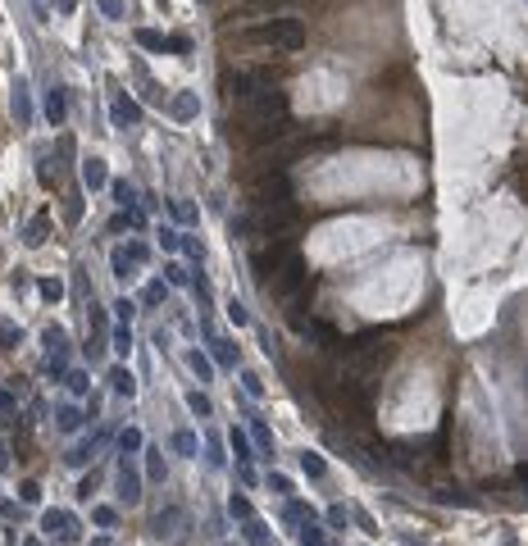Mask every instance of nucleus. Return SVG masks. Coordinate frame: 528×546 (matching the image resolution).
Returning <instances> with one entry per match:
<instances>
[{
  "label": "nucleus",
  "mask_w": 528,
  "mask_h": 546,
  "mask_svg": "<svg viewBox=\"0 0 528 546\" xmlns=\"http://www.w3.org/2000/svg\"><path fill=\"white\" fill-rule=\"evenodd\" d=\"M242 41L255 46V50H296L305 41V28L296 19H260L242 32Z\"/></svg>",
  "instance_id": "obj_1"
},
{
  "label": "nucleus",
  "mask_w": 528,
  "mask_h": 546,
  "mask_svg": "<svg viewBox=\"0 0 528 546\" xmlns=\"http://www.w3.org/2000/svg\"><path fill=\"white\" fill-rule=\"evenodd\" d=\"M137 487H142V482H137V473L123 464V469H119V496H123V505H137V501H142V491H137Z\"/></svg>",
  "instance_id": "obj_8"
},
{
  "label": "nucleus",
  "mask_w": 528,
  "mask_h": 546,
  "mask_svg": "<svg viewBox=\"0 0 528 546\" xmlns=\"http://www.w3.org/2000/svg\"><path fill=\"white\" fill-rule=\"evenodd\" d=\"M182 524V510H164L155 514V537H173V528Z\"/></svg>",
  "instance_id": "obj_9"
},
{
  "label": "nucleus",
  "mask_w": 528,
  "mask_h": 546,
  "mask_svg": "<svg viewBox=\"0 0 528 546\" xmlns=\"http://www.w3.org/2000/svg\"><path fill=\"white\" fill-rule=\"evenodd\" d=\"M301 469H305L310 478H323V473H328V469H323V460H319V455H310V451L301 455Z\"/></svg>",
  "instance_id": "obj_14"
},
{
  "label": "nucleus",
  "mask_w": 528,
  "mask_h": 546,
  "mask_svg": "<svg viewBox=\"0 0 528 546\" xmlns=\"http://www.w3.org/2000/svg\"><path fill=\"white\" fill-rule=\"evenodd\" d=\"M301 0H246L232 19H283L287 10H296Z\"/></svg>",
  "instance_id": "obj_7"
},
{
  "label": "nucleus",
  "mask_w": 528,
  "mask_h": 546,
  "mask_svg": "<svg viewBox=\"0 0 528 546\" xmlns=\"http://www.w3.org/2000/svg\"><path fill=\"white\" fill-rule=\"evenodd\" d=\"M96 524L100 528H114V524H119V514H114V510H96Z\"/></svg>",
  "instance_id": "obj_20"
},
{
  "label": "nucleus",
  "mask_w": 528,
  "mask_h": 546,
  "mask_svg": "<svg viewBox=\"0 0 528 546\" xmlns=\"http://www.w3.org/2000/svg\"><path fill=\"white\" fill-rule=\"evenodd\" d=\"M292 255H296V251H292V237H274L260 255H255V273H260V278H274Z\"/></svg>",
  "instance_id": "obj_6"
},
{
  "label": "nucleus",
  "mask_w": 528,
  "mask_h": 546,
  "mask_svg": "<svg viewBox=\"0 0 528 546\" xmlns=\"http://www.w3.org/2000/svg\"><path fill=\"white\" fill-rule=\"evenodd\" d=\"M142 46H151V50H160V46H164V37H155V32H142Z\"/></svg>",
  "instance_id": "obj_28"
},
{
  "label": "nucleus",
  "mask_w": 528,
  "mask_h": 546,
  "mask_svg": "<svg viewBox=\"0 0 528 546\" xmlns=\"http://www.w3.org/2000/svg\"><path fill=\"white\" fill-rule=\"evenodd\" d=\"M114 196H119L123 205H128V200H132V187H128V182H114Z\"/></svg>",
  "instance_id": "obj_27"
},
{
  "label": "nucleus",
  "mask_w": 528,
  "mask_h": 546,
  "mask_svg": "<svg viewBox=\"0 0 528 546\" xmlns=\"http://www.w3.org/2000/svg\"><path fill=\"white\" fill-rule=\"evenodd\" d=\"M264 546H269V542H264Z\"/></svg>",
  "instance_id": "obj_30"
},
{
  "label": "nucleus",
  "mask_w": 528,
  "mask_h": 546,
  "mask_svg": "<svg viewBox=\"0 0 528 546\" xmlns=\"http://www.w3.org/2000/svg\"><path fill=\"white\" fill-rule=\"evenodd\" d=\"M114 119L132 123V119H137V105H132V100H114Z\"/></svg>",
  "instance_id": "obj_15"
},
{
  "label": "nucleus",
  "mask_w": 528,
  "mask_h": 546,
  "mask_svg": "<svg viewBox=\"0 0 528 546\" xmlns=\"http://www.w3.org/2000/svg\"><path fill=\"white\" fill-rule=\"evenodd\" d=\"M46 528H55L64 542H73V519H68L64 510H50V514H46Z\"/></svg>",
  "instance_id": "obj_10"
},
{
  "label": "nucleus",
  "mask_w": 528,
  "mask_h": 546,
  "mask_svg": "<svg viewBox=\"0 0 528 546\" xmlns=\"http://www.w3.org/2000/svg\"><path fill=\"white\" fill-rule=\"evenodd\" d=\"M223 91H228L232 100H251L260 96V91H269V68H232L228 77H223Z\"/></svg>",
  "instance_id": "obj_2"
},
{
  "label": "nucleus",
  "mask_w": 528,
  "mask_h": 546,
  "mask_svg": "<svg viewBox=\"0 0 528 546\" xmlns=\"http://www.w3.org/2000/svg\"><path fill=\"white\" fill-rule=\"evenodd\" d=\"M100 5H105V14H110V19H119V14H123V5H119V0H100Z\"/></svg>",
  "instance_id": "obj_29"
},
{
  "label": "nucleus",
  "mask_w": 528,
  "mask_h": 546,
  "mask_svg": "<svg viewBox=\"0 0 528 546\" xmlns=\"http://www.w3.org/2000/svg\"><path fill=\"white\" fill-rule=\"evenodd\" d=\"M191 410H196V415H209V401H205V396H196V392H191Z\"/></svg>",
  "instance_id": "obj_26"
},
{
  "label": "nucleus",
  "mask_w": 528,
  "mask_h": 546,
  "mask_svg": "<svg viewBox=\"0 0 528 546\" xmlns=\"http://www.w3.org/2000/svg\"><path fill=\"white\" fill-rule=\"evenodd\" d=\"M173 446L182 451V455H196V437H191V433H178V437H173Z\"/></svg>",
  "instance_id": "obj_16"
},
{
  "label": "nucleus",
  "mask_w": 528,
  "mask_h": 546,
  "mask_svg": "<svg viewBox=\"0 0 528 546\" xmlns=\"http://www.w3.org/2000/svg\"><path fill=\"white\" fill-rule=\"evenodd\" d=\"M301 546H328V542H323V528L314 524V519H305V524H301Z\"/></svg>",
  "instance_id": "obj_11"
},
{
  "label": "nucleus",
  "mask_w": 528,
  "mask_h": 546,
  "mask_svg": "<svg viewBox=\"0 0 528 546\" xmlns=\"http://www.w3.org/2000/svg\"><path fill=\"white\" fill-rule=\"evenodd\" d=\"M278 205H292V182L287 173H269L255 182V209H278Z\"/></svg>",
  "instance_id": "obj_4"
},
{
  "label": "nucleus",
  "mask_w": 528,
  "mask_h": 546,
  "mask_svg": "<svg viewBox=\"0 0 528 546\" xmlns=\"http://www.w3.org/2000/svg\"><path fill=\"white\" fill-rule=\"evenodd\" d=\"M328 524L332 528H346V510H341V505H332V510H328Z\"/></svg>",
  "instance_id": "obj_21"
},
{
  "label": "nucleus",
  "mask_w": 528,
  "mask_h": 546,
  "mask_svg": "<svg viewBox=\"0 0 528 546\" xmlns=\"http://www.w3.org/2000/svg\"><path fill=\"white\" fill-rule=\"evenodd\" d=\"M228 510L237 514V519H251V501H246V496H232V501H228Z\"/></svg>",
  "instance_id": "obj_18"
},
{
  "label": "nucleus",
  "mask_w": 528,
  "mask_h": 546,
  "mask_svg": "<svg viewBox=\"0 0 528 546\" xmlns=\"http://www.w3.org/2000/svg\"><path fill=\"white\" fill-rule=\"evenodd\" d=\"M269 487H274V491H292V482H287L283 473H269Z\"/></svg>",
  "instance_id": "obj_23"
},
{
  "label": "nucleus",
  "mask_w": 528,
  "mask_h": 546,
  "mask_svg": "<svg viewBox=\"0 0 528 546\" xmlns=\"http://www.w3.org/2000/svg\"><path fill=\"white\" fill-rule=\"evenodd\" d=\"M82 424V419H77V410H64V415H59V428H77Z\"/></svg>",
  "instance_id": "obj_24"
},
{
  "label": "nucleus",
  "mask_w": 528,
  "mask_h": 546,
  "mask_svg": "<svg viewBox=\"0 0 528 546\" xmlns=\"http://www.w3.org/2000/svg\"><path fill=\"white\" fill-rule=\"evenodd\" d=\"M100 178H105V173H100V160H87V182H91V187H96V182H100Z\"/></svg>",
  "instance_id": "obj_22"
},
{
  "label": "nucleus",
  "mask_w": 528,
  "mask_h": 546,
  "mask_svg": "<svg viewBox=\"0 0 528 546\" xmlns=\"http://www.w3.org/2000/svg\"><path fill=\"white\" fill-rule=\"evenodd\" d=\"M301 209L296 205H278V209H260V237H292Z\"/></svg>",
  "instance_id": "obj_5"
},
{
  "label": "nucleus",
  "mask_w": 528,
  "mask_h": 546,
  "mask_svg": "<svg viewBox=\"0 0 528 546\" xmlns=\"http://www.w3.org/2000/svg\"><path fill=\"white\" fill-rule=\"evenodd\" d=\"M214 346H219L214 355H219L223 364H237V346H232V341H214Z\"/></svg>",
  "instance_id": "obj_17"
},
{
  "label": "nucleus",
  "mask_w": 528,
  "mask_h": 546,
  "mask_svg": "<svg viewBox=\"0 0 528 546\" xmlns=\"http://www.w3.org/2000/svg\"><path fill=\"white\" fill-rule=\"evenodd\" d=\"M46 241V218H37L32 228H28V246H41Z\"/></svg>",
  "instance_id": "obj_19"
},
{
  "label": "nucleus",
  "mask_w": 528,
  "mask_h": 546,
  "mask_svg": "<svg viewBox=\"0 0 528 546\" xmlns=\"http://www.w3.org/2000/svg\"><path fill=\"white\" fill-rule=\"evenodd\" d=\"M151 478H164V464H160V451H151Z\"/></svg>",
  "instance_id": "obj_25"
},
{
  "label": "nucleus",
  "mask_w": 528,
  "mask_h": 546,
  "mask_svg": "<svg viewBox=\"0 0 528 546\" xmlns=\"http://www.w3.org/2000/svg\"><path fill=\"white\" fill-rule=\"evenodd\" d=\"M110 382H114V392H119V396H132V392H137V382H132V373H128V369H114V373H110Z\"/></svg>",
  "instance_id": "obj_12"
},
{
  "label": "nucleus",
  "mask_w": 528,
  "mask_h": 546,
  "mask_svg": "<svg viewBox=\"0 0 528 546\" xmlns=\"http://www.w3.org/2000/svg\"><path fill=\"white\" fill-rule=\"evenodd\" d=\"M305 283H310V264H305V255H292V260H287L283 269L274 273V296L292 301V296H296Z\"/></svg>",
  "instance_id": "obj_3"
},
{
  "label": "nucleus",
  "mask_w": 528,
  "mask_h": 546,
  "mask_svg": "<svg viewBox=\"0 0 528 546\" xmlns=\"http://www.w3.org/2000/svg\"><path fill=\"white\" fill-rule=\"evenodd\" d=\"M46 114H50V123L64 119V96H59V91H50V96H46Z\"/></svg>",
  "instance_id": "obj_13"
}]
</instances>
